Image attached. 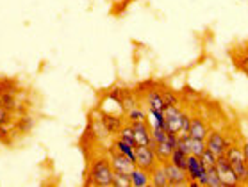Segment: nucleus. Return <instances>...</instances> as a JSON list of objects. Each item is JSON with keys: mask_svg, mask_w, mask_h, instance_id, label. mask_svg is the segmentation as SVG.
Instances as JSON below:
<instances>
[{"mask_svg": "<svg viewBox=\"0 0 248 187\" xmlns=\"http://www.w3.org/2000/svg\"><path fill=\"white\" fill-rule=\"evenodd\" d=\"M164 170H166V176H168V186L170 187H182L189 186V178L186 175V170H182L179 166L171 164L170 160L163 162Z\"/></svg>", "mask_w": 248, "mask_h": 187, "instance_id": "nucleus-9", "label": "nucleus"}, {"mask_svg": "<svg viewBox=\"0 0 248 187\" xmlns=\"http://www.w3.org/2000/svg\"><path fill=\"white\" fill-rule=\"evenodd\" d=\"M118 137L122 139V141L129 143V144H132V146L136 148V139H134V130H132V127L129 125H124L122 129H120L118 132Z\"/></svg>", "mask_w": 248, "mask_h": 187, "instance_id": "nucleus-19", "label": "nucleus"}, {"mask_svg": "<svg viewBox=\"0 0 248 187\" xmlns=\"http://www.w3.org/2000/svg\"><path fill=\"white\" fill-rule=\"evenodd\" d=\"M207 187H223L220 176L216 173V168H207Z\"/></svg>", "mask_w": 248, "mask_h": 187, "instance_id": "nucleus-23", "label": "nucleus"}, {"mask_svg": "<svg viewBox=\"0 0 248 187\" xmlns=\"http://www.w3.org/2000/svg\"><path fill=\"white\" fill-rule=\"evenodd\" d=\"M132 130H134V139H136V148L138 146H155V141H152V130L148 119H138V121H129Z\"/></svg>", "mask_w": 248, "mask_h": 187, "instance_id": "nucleus-4", "label": "nucleus"}, {"mask_svg": "<svg viewBox=\"0 0 248 187\" xmlns=\"http://www.w3.org/2000/svg\"><path fill=\"white\" fill-rule=\"evenodd\" d=\"M0 107H4V105H2V97H0Z\"/></svg>", "mask_w": 248, "mask_h": 187, "instance_id": "nucleus-31", "label": "nucleus"}, {"mask_svg": "<svg viewBox=\"0 0 248 187\" xmlns=\"http://www.w3.org/2000/svg\"><path fill=\"white\" fill-rule=\"evenodd\" d=\"M241 146H243V153H245V160H247V164H248V141L243 143Z\"/></svg>", "mask_w": 248, "mask_h": 187, "instance_id": "nucleus-29", "label": "nucleus"}, {"mask_svg": "<svg viewBox=\"0 0 248 187\" xmlns=\"http://www.w3.org/2000/svg\"><path fill=\"white\" fill-rule=\"evenodd\" d=\"M157 164H159V160H157V157H155V152H154L152 146L147 144V146L136 148V166H138V168L152 171Z\"/></svg>", "mask_w": 248, "mask_h": 187, "instance_id": "nucleus-8", "label": "nucleus"}, {"mask_svg": "<svg viewBox=\"0 0 248 187\" xmlns=\"http://www.w3.org/2000/svg\"><path fill=\"white\" fill-rule=\"evenodd\" d=\"M191 114L187 111H182V121H181V132L179 136H184V134H189V127H191Z\"/></svg>", "mask_w": 248, "mask_h": 187, "instance_id": "nucleus-27", "label": "nucleus"}, {"mask_svg": "<svg viewBox=\"0 0 248 187\" xmlns=\"http://www.w3.org/2000/svg\"><path fill=\"white\" fill-rule=\"evenodd\" d=\"M113 148L116 150V152L124 153L125 157H129V159L136 164V148L132 146V144H129V143L122 141L120 137H116V139H114V143H113Z\"/></svg>", "mask_w": 248, "mask_h": 187, "instance_id": "nucleus-15", "label": "nucleus"}, {"mask_svg": "<svg viewBox=\"0 0 248 187\" xmlns=\"http://www.w3.org/2000/svg\"><path fill=\"white\" fill-rule=\"evenodd\" d=\"M215 168H216L218 176H220L221 184H223V187L241 186V184H239V178H237V175H236V171H234V168L231 166V162L227 160L225 155H220V157H218Z\"/></svg>", "mask_w": 248, "mask_h": 187, "instance_id": "nucleus-3", "label": "nucleus"}, {"mask_svg": "<svg viewBox=\"0 0 248 187\" xmlns=\"http://www.w3.org/2000/svg\"><path fill=\"white\" fill-rule=\"evenodd\" d=\"M161 95H163V100L166 107H168V105H181V97H179L175 91L164 89V91H161Z\"/></svg>", "mask_w": 248, "mask_h": 187, "instance_id": "nucleus-21", "label": "nucleus"}, {"mask_svg": "<svg viewBox=\"0 0 248 187\" xmlns=\"http://www.w3.org/2000/svg\"><path fill=\"white\" fill-rule=\"evenodd\" d=\"M247 186H248V180H247Z\"/></svg>", "mask_w": 248, "mask_h": 187, "instance_id": "nucleus-32", "label": "nucleus"}, {"mask_svg": "<svg viewBox=\"0 0 248 187\" xmlns=\"http://www.w3.org/2000/svg\"><path fill=\"white\" fill-rule=\"evenodd\" d=\"M150 130H152V141H155V143L166 141L168 132L164 130V127H150Z\"/></svg>", "mask_w": 248, "mask_h": 187, "instance_id": "nucleus-28", "label": "nucleus"}, {"mask_svg": "<svg viewBox=\"0 0 248 187\" xmlns=\"http://www.w3.org/2000/svg\"><path fill=\"white\" fill-rule=\"evenodd\" d=\"M108 159L111 162V168H113L114 173H125V175H130L132 170L136 168V164L129 157H125L124 153L116 152L114 148H109L108 150Z\"/></svg>", "mask_w": 248, "mask_h": 187, "instance_id": "nucleus-5", "label": "nucleus"}, {"mask_svg": "<svg viewBox=\"0 0 248 187\" xmlns=\"http://www.w3.org/2000/svg\"><path fill=\"white\" fill-rule=\"evenodd\" d=\"M232 144V141L229 137H225L221 132L218 130H209L207 137H205V148L211 150L213 153H216L218 157L225 153V150Z\"/></svg>", "mask_w": 248, "mask_h": 187, "instance_id": "nucleus-7", "label": "nucleus"}, {"mask_svg": "<svg viewBox=\"0 0 248 187\" xmlns=\"http://www.w3.org/2000/svg\"><path fill=\"white\" fill-rule=\"evenodd\" d=\"M147 119L150 127H164V111H159V109H148Z\"/></svg>", "mask_w": 248, "mask_h": 187, "instance_id": "nucleus-17", "label": "nucleus"}, {"mask_svg": "<svg viewBox=\"0 0 248 187\" xmlns=\"http://www.w3.org/2000/svg\"><path fill=\"white\" fill-rule=\"evenodd\" d=\"M130 184L132 187H148L150 186V171L136 166L130 173Z\"/></svg>", "mask_w": 248, "mask_h": 187, "instance_id": "nucleus-13", "label": "nucleus"}, {"mask_svg": "<svg viewBox=\"0 0 248 187\" xmlns=\"http://www.w3.org/2000/svg\"><path fill=\"white\" fill-rule=\"evenodd\" d=\"M173 150L175 148L170 146L168 141L155 143V146H154V152H155V157H157L159 162H166V160H170V155H171Z\"/></svg>", "mask_w": 248, "mask_h": 187, "instance_id": "nucleus-16", "label": "nucleus"}, {"mask_svg": "<svg viewBox=\"0 0 248 187\" xmlns=\"http://www.w3.org/2000/svg\"><path fill=\"white\" fill-rule=\"evenodd\" d=\"M15 127H16L18 129V132H20V134H27V132H31L34 129V119L32 118H25V116H23V118H20V119H16V121H15Z\"/></svg>", "mask_w": 248, "mask_h": 187, "instance_id": "nucleus-20", "label": "nucleus"}, {"mask_svg": "<svg viewBox=\"0 0 248 187\" xmlns=\"http://www.w3.org/2000/svg\"><path fill=\"white\" fill-rule=\"evenodd\" d=\"M127 119L129 121H138V119H147V113L143 111V107L141 105H138V107L130 109V111H127Z\"/></svg>", "mask_w": 248, "mask_h": 187, "instance_id": "nucleus-26", "label": "nucleus"}, {"mask_svg": "<svg viewBox=\"0 0 248 187\" xmlns=\"http://www.w3.org/2000/svg\"><path fill=\"white\" fill-rule=\"evenodd\" d=\"M207 134H209L207 123H205L202 118L193 116V118H191V127H189V136L195 137V139H202V141H205Z\"/></svg>", "mask_w": 248, "mask_h": 187, "instance_id": "nucleus-11", "label": "nucleus"}, {"mask_svg": "<svg viewBox=\"0 0 248 187\" xmlns=\"http://www.w3.org/2000/svg\"><path fill=\"white\" fill-rule=\"evenodd\" d=\"M15 114L6 107H0V125L2 127H7L9 129V125H15Z\"/></svg>", "mask_w": 248, "mask_h": 187, "instance_id": "nucleus-22", "label": "nucleus"}, {"mask_svg": "<svg viewBox=\"0 0 248 187\" xmlns=\"http://www.w3.org/2000/svg\"><path fill=\"white\" fill-rule=\"evenodd\" d=\"M186 175L189 178V186L191 187H207V168L203 166L202 159L197 155H187Z\"/></svg>", "mask_w": 248, "mask_h": 187, "instance_id": "nucleus-2", "label": "nucleus"}, {"mask_svg": "<svg viewBox=\"0 0 248 187\" xmlns=\"http://www.w3.org/2000/svg\"><path fill=\"white\" fill-rule=\"evenodd\" d=\"M145 105H147L148 109H159V111H164L166 105H164L161 91H157L155 87H150V89L145 91Z\"/></svg>", "mask_w": 248, "mask_h": 187, "instance_id": "nucleus-10", "label": "nucleus"}, {"mask_svg": "<svg viewBox=\"0 0 248 187\" xmlns=\"http://www.w3.org/2000/svg\"><path fill=\"white\" fill-rule=\"evenodd\" d=\"M113 175L114 171L111 168L108 155L106 157H96L90 164L88 170V186H98V187H111L113 186Z\"/></svg>", "mask_w": 248, "mask_h": 187, "instance_id": "nucleus-1", "label": "nucleus"}, {"mask_svg": "<svg viewBox=\"0 0 248 187\" xmlns=\"http://www.w3.org/2000/svg\"><path fill=\"white\" fill-rule=\"evenodd\" d=\"M200 159H202V162H203L205 168H213V166L216 164V160H218V155L205 148V150L202 152V155H200Z\"/></svg>", "mask_w": 248, "mask_h": 187, "instance_id": "nucleus-25", "label": "nucleus"}, {"mask_svg": "<svg viewBox=\"0 0 248 187\" xmlns=\"http://www.w3.org/2000/svg\"><path fill=\"white\" fill-rule=\"evenodd\" d=\"M170 162L175 166H179V168H182V170H186L187 166V155L184 152H181L179 148H175L173 152H171V155H170Z\"/></svg>", "mask_w": 248, "mask_h": 187, "instance_id": "nucleus-18", "label": "nucleus"}, {"mask_svg": "<svg viewBox=\"0 0 248 187\" xmlns=\"http://www.w3.org/2000/svg\"><path fill=\"white\" fill-rule=\"evenodd\" d=\"M102 125L111 134H118L120 129L124 127V119L118 118V116H113V114H104L102 116Z\"/></svg>", "mask_w": 248, "mask_h": 187, "instance_id": "nucleus-14", "label": "nucleus"}, {"mask_svg": "<svg viewBox=\"0 0 248 187\" xmlns=\"http://www.w3.org/2000/svg\"><path fill=\"white\" fill-rule=\"evenodd\" d=\"M4 93V89H2V79H0V95Z\"/></svg>", "mask_w": 248, "mask_h": 187, "instance_id": "nucleus-30", "label": "nucleus"}, {"mask_svg": "<svg viewBox=\"0 0 248 187\" xmlns=\"http://www.w3.org/2000/svg\"><path fill=\"white\" fill-rule=\"evenodd\" d=\"M182 121L181 105H168L164 109V130L168 134H179Z\"/></svg>", "mask_w": 248, "mask_h": 187, "instance_id": "nucleus-6", "label": "nucleus"}, {"mask_svg": "<svg viewBox=\"0 0 248 187\" xmlns=\"http://www.w3.org/2000/svg\"><path fill=\"white\" fill-rule=\"evenodd\" d=\"M113 186L114 187H132V184H130V175H125V173H114Z\"/></svg>", "mask_w": 248, "mask_h": 187, "instance_id": "nucleus-24", "label": "nucleus"}, {"mask_svg": "<svg viewBox=\"0 0 248 187\" xmlns=\"http://www.w3.org/2000/svg\"><path fill=\"white\" fill-rule=\"evenodd\" d=\"M150 186L152 187H168V176H166V170H164L163 162H159V164L150 171Z\"/></svg>", "mask_w": 248, "mask_h": 187, "instance_id": "nucleus-12", "label": "nucleus"}]
</instances>
